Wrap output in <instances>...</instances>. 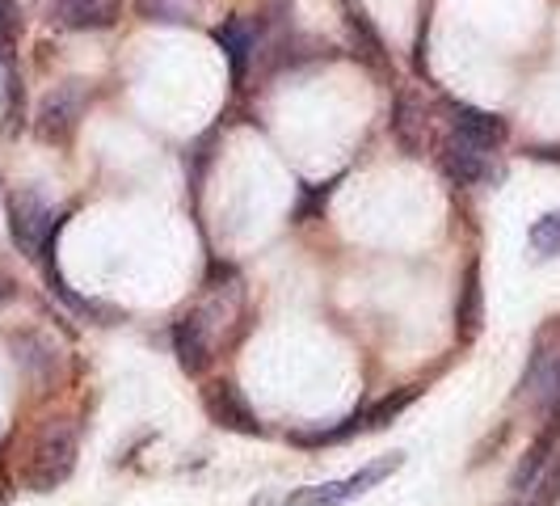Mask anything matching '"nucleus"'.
<instances>
[{"instance_id": "obj_9", "label": "nucleus", "mask_w": 560, "mask_h": 506, "mask_svg": "<svg viewBox=\"0 0 560 506\" xmlns=\"http://www.w3.org/2000/svg\"><path fill=\"white\" fill-rule=\"evenodd\" d=\"M480 325H485V287H480V262L472 257V262L464 266V283H459L455 334H459V342H477Z\"/></svg>"}, {"instance_id": "obj_8", "label": "nucleus", "mask_w": 560, "mask_h": 506, "mask_svg": "<svg viewBox=\"0 0 560 506\" xmlns=\"http://www.w3.org/2000/svg\"><path fill=\"white\" fill-rule=\"evenodd\" d=\"M202 405L215 426H228V430H241V435H261V422L253 414V405L245 401V393L236 384H211L202 393Z\"/></svg>"}, {"instance_id": "obj_14", "label": "nucleus", "mask_w": 560, "mask_h": 506, "mask_svg": "<svg viewBox=\"0 0 560 506\" xmlns=\"http://www.w3.org/2000/svg\"><path fill=\"white\" fill-rule=\"evenodd\" d=\"M202 0H136V13L143 22H161V26H186L195 22Z\"/></svg>"}, {"instance_id": "obj_3", "label": "nucleus", "mask_w": 560, "mask_h": 506, "mask_svg": "<svg viewBox=\"0 0 560 506\" xmlns=\"http://www.w3.org/2000/svg\"><path fill=\"white\" fill-rule=\"evenodd\" d=\"M59 220L51 216L47 198L38 191H13L9 195V232H13V245L26 253V257H43L47 245L56 241Z\"/></svg>"}, {"instance_id": "obj_17", "label": "nucleus", "mask_w": 560, "mask_h": 506, "mask_svg": "<svg viewBox=\"0 0 560 506\" xmlns=\"http://www.w3.org/2000/svg\"><path fill=\"white\" fill-rule=\"evenodd\" d=\"M418 393H421L418 384H409V389H400L396 396H384L380 405H371V410H366L363 430H380V426H388V422H393L405 405H413V401H418Z\"/></svg>"}, {"instance_id": "obj_6", "label": "nucleus", "mask_w": 560, "mask_h": 506, "mask_svg": "<svg viewBox=\"0 0 560 506\" xmlns=\"http://www.w3.org/2000/svg\"><path fill=\"white\" fill-rule=\"evenodd\" d=\"M439 111L447 114V127L455 131V136H468V140L485 143V148H502L505 136H510V127H505L502 114L477 111V106H468V102L443 97V106H439Z\"/></svg>"}, {"instance_id": "obj_12", "label": "nucleus", "mask_w": 560, "mask_h": 506, "mask_svg": "<svg viewBox=\"0 0 560 506\" xmlns=\"http://www.w3.org/2000/svg\"><path fill=\"white\" fill-rule=\"evenodd\" d=\"M393 136L400 140V148H405V152H413V157H418L421 143H425V111L418 106V97H413V93H400V97H396Z\"/></svg>"}, {"instance_id": "obj_18", "label": "nucleus", "mask_w": 560, "mask_h": 506, "mask_svg": "<svg viewBox=\"0 0 560 506\" xmlns=\"http://www.w3.org/2000/svg\"><path fill=\"white\" fill-rule=\"evenodd\" d=\"M527 241H532L535 257H557L560 253V211H548V216H539L527 232Z\"/></svg>"}, {"instance_id": "obj_11", "label": "nucleus", "mask_w": 560, "mask_h": 506, "mask_svg": "<svg viewBox=\"0 0 560 506\" xmlns=\"http://www.w3.org/2000/svg\"><path fill=\"white\" fill-rule=\"evenodd\" d=\"M215 43L224 47L228 64H232V81L241 84L253 64V51H257V34H253V26L245 22V18H228L224 26L215 30Z\"/></svg>"}, {"instance_id": "obj_5", "label": "nucleus", "mask_w": 560, "mask_h": 506, "mask_svg": "<svg viewBox=\"0 0 560 506\" xmlns=\"http://www.w3.org/2000/svg\"><path fill=\"white\" fill-rule=\"evenodd\" d=\"M439 161L451 182H459V186H480L493 177V148L468 140V136H455V131H447L439 143Z\"/></svg>"}, {"instance_id": "obj_2", "label": "nucleus", "mask_w": 560, "mask_h": 506, "mask_svg": "<svg viewBox=\"0 0 560 506\" xmlns=\"http://www.w3.org/2000/svg\"><path fill=\"white\" fill-rule=\"evenodd\" d=\"M400 464H405V456H400V451H393V456H380V460L363 464V469H359V473H350V478L325 481V485H308V490H295V494H291L282 506H350L354 498L371 494L380 481L393 478Z\"/></svg>"}, {"instance_id": "obj_19", "label": "nucleus", "mask_w": 560, "mask_h": 506, "mask_svg": "<svg viewBox=\"0 0 560 506\" xmlns=\"http://www.w3.org/2000/svg\"><path fill=\"white\" fill-rule=\"evenodd\" d=\"M18 26H22V18H18V0H0V47H13Z\"/></svg>"}, {"instance_id": "obj_16", "label": "nucleus", "mask_w": 560, "mask_h": 506, "mask_svg": "<svg viewBox=\"0 0 560 506\" xmlns=\"http://www.w3.org/2000/svg\"><path fill=\"white\" fill-rule=\"evenodd\" d=\"M560 503V451L552 456V464L535 478L532 490H523V506H557Z\"/></svg>"}, {"instance_id": "obj_7", "label": "nucleus", "mask_w": 560, "mask_h": 506, "mask_svg": "<svg viewBox=\"0 0 560 506\" xmlns=\"http://www.w3.org/2000/svg\"><path fill=\"white\" fill-rule=\"evenodd\" d=\"M211 346H215V337H211V321H207V312H190V317H182V321H177V330H173V350H177L182 371L202 376L207 364H211Z\"/></svg>"}, {"instance_id": "obj_13", "label": "nucleus", "mask_w": 560, "mask_h": 506, "mask_svg": "<svg viewBox=\"0 0 560 506\" xmlns=\"http://www.w3.org/2000/svg\"><path fill=\"white\" fill-rule=\"evenodd\" d=\"M346 26L354 34V47H359V56H363L366 68H375L380 77H388V56H384V38L375 34V26L366 22L363 9H350L346 13Z\"/></svg>"}, {"instance_id": "obj_15", "label": "nucleus", "mask_w": 560, "mask_h": 506, "mask_svg": "<svg viewBox=\"0 0 560 506\" xmlns=\"http://www.w3.org/2000/svg\"><path fill=\"white\" fill-rule=\"evenodd\" d=\"M13 346H18V364H26L30 371H51L56 367V346L43 334H18Z\"/></svg>"}, {"instance_id": "obj_20", "label": "nucleus", "mask_w": 560, "mask_h": 506, "mask_svg": "<svg viewBox=\"0 0 560 506\" xmlns=\"http://www.w3.org/2000/svg\"><path fill=\"white\" fill-rule=\"evenodd\" d=\"M291 18V0H266V26H282Z\"/></svg>"}, {"instance_id": "obj_10", "label": "nucleus", "mask_w": 560, "mask_h": 506, "mask_svg": "<svg viewBox=\"0 0 560 506\" xmlns=\"http://www.w3.org/2000/svg\"><path fill=\"white\" fill-rule=\"evenodd\" d=\"M56 22L63 30H110L118 0H56Z\"/></svg>"}, {"instance_id": "obj_21", "label": "nucleus", "mask_w": 560, "mask_h": 506, "mask_svg": "<svg viewBox=\"0 0 560 506\" xmlns=\"http://www.w3.org/2000/svg\"><path fill=\"white\" fill-rule=\"evenodd\" d=\"M13 296H18V283L9 279V275H0V304H9Z\"/></svg>"}, {"instance_id": "obj_1", "label": "nucleus", "mask_w": 560, "mask_h": 506, "mask_svg": "<svg viewBox=\"0 0 560 506\" xmlns=\"http://www.w3.org/2000/svg\"><path fill=\"white\" fill-rule=\"evenodd\" d=\"M72 469H77V426L59 418L51 426H43V435L34 439L22 478L34 494H51L56 485L72 478Z\"/></svg>"}, {"instance_id": "obj_4", "label": "nucleus", "mask_w": 560, "mask_h": 506, "mask_svg": "<svg viewBox=\"0 0 560 506\" xmlns=\"http://www.w3.org/2000/svg\"><path fill=\"white\" fill-rule=\"evenodd\" d=\"M81 114H84V89L77 81H68L43 97L38 118H34V131H38V140L47 143H68L72 131H77V123H81Z\"/></svg>"}]
</instances>
